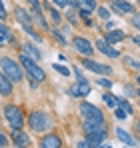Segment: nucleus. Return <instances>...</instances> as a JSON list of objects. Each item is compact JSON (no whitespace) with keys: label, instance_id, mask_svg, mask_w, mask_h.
I'll use <instances>...</instances> for the list:
<instances>
[{"label":"nucleus","instance_id":"1","mask_svg":"<svg viewBox=\"0 0 140 148\" xmlns=\"http://www.w3.org/2000/svg\"><path fill=\"white\" fill-rule=\"evenodd\" d=\"M20 64H22L24 68H26V72L30 74V78L34 80V82H44L46 80V74L44 70L28 56V54H20Z\"/></svg>","mask_w":140,"mask_h":148},{"label":"nucleus","instance_id":"2","mask_svg":"<svg viewBox=\"0 0 140 148\" xmlns=\"http://www.w3.org/2000/svg\"><path fill=\"white\" fill-rule=\"evenodd\" d=\"M0 70H2V74H4L8 80H12V82H20V80H22L20 64H16V62L10 60V58H2V60H0Z\"/></svg>","mask_w":140,"mask_h":148},{"label":"nucleus","instance_id":"3","mask_svg":"<svg viewBox=\"0 0 140 148\" xmlns=\"http://www.w3.org/2000/svg\"><path fill=\"white\" fill-rule=\"evenodd\" d=\"M28 124H30V128L34 130V132H44L50 128V118H48L44 112H30V116H28Z\"/></svg>","mask_w":140,"mask_h":148},{"label":"nucleus","instance_id":"4","mask_svg":"<svg viewBox=\"0 0 140 148\" xmlns=\"http://www.w3.org/2000/svg\"><path fill=\"white\" fill-rule=\"evenodd\" d=\"M6 120L10 122V126L14 128V130H20L22 128V124H24V116H22V110L18 108V106H6Z\"/></svg>","mask_w":140,"mask_h":148},{"label":"nucleus","instance_id":"5","mask_svg":"<svg viewBox=\"0 0 140 148\" xmlns=\"http://www.w3.org/2000/svg\"><path fill=\"white\" fill-rule=\"evenodd\" d=\"M80 112H82V116L86 118V120H92V122H104V114L92 106V104H88V102H82L80 104Z\"/></svg>","mask_w":140,"mask_h":148},{"label":"nucleus","instance_id":"6","mask_svg":"<svg viewBox=\"0 0 140 148\" xmlns=\"http://www.w3.org/2000/svg\"><path fill=\"white\" fill-rule=\"evenodd\" d=\"M72 46H74V48L78 50V52H80V54H84V56H86V58H88V56H90V54H92V52H94L92 44H90V42H88V40H86V38H80V36H78V38H74V40H72Z\"/></svg>","mask_w":140,"mask_h":148},{"label":"nucleus","instance_id":"7","mask_svg":"<svg viewBox=\"0 0 140 148\" xmlns=\"http://www.w3.org/2000/svg\"><path fill=\"white\" fill-rule=\"evenodd\" d=\"M82 66L88 68V70H92V72H96V74H110V66L100 64V62H94V60H90V58H86V60L82 62Z\"/></svg>","mask_w":140,"mask_h":148},{"label":"nucleus","instance_id":"8","mask_svg":"<svg viewBox=\"0 0 140 148\" xmlns=\"http://www.w3.org/2000/svg\"><path fill=\"white\" fill-rule=\"evenodd\" d=\"M88 92H90V84L86 80H78L76 84L70 86V94L72 96H86Z\"/></svg>","mask_w":140,"mask_h":148},{"label":"nucleus","instance_id":"9","mask_svg":"<svg viewBox=\"0 0 140 148\" xmlns=\"http://www.w3.org/2000/svg\"><path fill=\"white\" fill-rule=\"evenodd\" d=\"M96 48L100 50L102 54L110 56V58H118V56H120V52H118L116 48H112L110 42H106V40H98V42H96Z\"/></svg>","mask_w":140,"mask_h":148},{"label":"nucleus","instance_id":"10","mask_svg":"<svg viewBox=\"0 0 140 148\" xmlns=\"http://www.w3.org/2000/svg\"><path fill=\"white\" fill-rule=\"evenodd\" d=\"M84 132H86V134L106 132V130H104V122H92V120H86V122H84Z\"/></svg>","mask_w":140,"mask_h":148},{"label":"nucleus","instance_id":"11","mask_svg":"<svg viewBox=\"0 0 140 148\" xmlns=\"http://www.w3.org/2000/svg\"><path fill=\"white\" fill-rule=\"evenodd\" d=\"M60 138L56 136V134H48L42 138V142H40V148H60Z\"/></svg>","mask_w":140,"mask_h":148},{"label":"nucleus","instance_id":"12","mask_svg":"<svg viewBox=\"0 0 140 148\" xmlns=\"http://www.w3.org/2000/svg\"><path fill=\"white\" fill-rule=\"evenodd\" d=\"M106 138V132H98V134H86V144L90 148H96L102 144V140Z\"/></svg>","mask_w":140,"mask_h":148},{"label":"nucleus","instance_id":"13","mask_svg":"<svg viewBox=\"0 0 140 148\" xmlns=\"http://www.w3.org/2000/svg\"><path fill=\"white\" fill-rule=\"evenodd\" d=\"M0 94L2 96H10L12 94V80H8L2 72H0Z\"/></svg>","mask_w":140,"mask_h":148},{"label":"nucleus","instance_id":"14","mask_svg":"<svg viewBox=\"0 0 140 148\" xmlns=\"http://www.w3.org/2000/svg\"><path fill=\"white\" fill-rule=\"evenodd\" d=\"M12 140H14V144H16V146H20V148H24V146H28V144H30L28 136H26L24 132H20V130H14V132H12Z\"/></svg>","mask_w":140,"mask_h":148},{"label":"nucleus","instance_id":"15","mask_svg":"<svg viewBox=\"0 0 140 148\" xmlns=\"http://www.w3.org/2000/svg\"><path fill=\"white\" fill-rule=\"evenodd\" d=\"M116 136H118V140H120V142H124L126 146H134V144H136V140H134V138H132L124 128H116Z\"/></svg>","mask_w":140,"mask_h":148},{"label":"nucleus","instance_id":"16","mask_svg":"<svg viewBox=\"0 0 140 148\" xmlns=\"http://www.w3.org/2000/svg\"><path fill=\"white\" fill-rule=\"evenodd\" d=\"M112 8L118 10V12H134V8L124 0H112Z\"/></svg>","mask_w":140,"mask_h":148},{"label":"nucleus","instance_id":"17","mask_svg":"<svg viewBox=\"0 0 140 148\" xmlns=\"http://www.w3.org/2000/svg\"><path fill=\"white\" fill-rule=\"evenodd\" d=\"M16 18H18V22H20V24H24V28H30V18H28L26 10L16 8Z\"/></svg>","mask_w":140,"mask_h":148},{"label":"nucleus","instance_id":"18","mask_svg":"<svg viewBox=\"0 0 140 148\" xmlns=\"http://www.w3.org/2000/svg\"><path fill=\"white\" fill-rule=\"evenodd\" d=\"M8 40H12V32H10V28H6L4 24H0V44L8 42Z\"/></svg>","mask_w":140,"mask_h":148},{"label":"nucleus","instance_id":"19","mask_svg":"<svg viewBox=\"0 0 140 148\" xmlns=\"http://www.w3.org/2000/svg\"><path fill=\"white\" fill-rule=\"evenodd\" d=\"M22 48L26 50V52H28L30 56H32V60H40V52H38V50L34 48L32 44H28V42H26V44H22Z\"/></svg>","mask_w":140,"mask_h":148},{"label":"nucleus","instance_id":"20","mask_svg":"<svg viewBox=\"0 0 140 148\" xmlns=\"http://www.w3.org/2000/svg\"><path fill=\"white\" fill-rule=\"evenodd\" d=\"M120 40H124V32H120V30L110 32V34L106 36V42H120Z\"/></svg>","mask_w":140,"mask_h":148},{"label":"nucleus","instance_id":"21","mask_svg":"<svg viewBox=\"0 0 140 148\" xmlns=\"http://www.w3.org/2000/svg\"><path fill=\"white\" fill-rule=\"evenodd\" d=\"M116 104H118V108H122L126 114H130V112H132V106H130L126 100H120V98H118V100H116Z\"/></svg>","mask_w":140,"mask_h":148},{"label":"nucleus","instance_id":"22","mask_svg":"<svg viewBox=\"0 0 140 148\" xmlns=\"http://www.w3.org/2000/svg\"><path fill=\"white\" fill-rule=\"evenodd\" d=\"M52 66H54V70H56V72L64 74V76H68V74H70V70L66 68V66H62V64H52Z\"/></svg>","mask_w":140,"mask_h":148},{"label":"nucleus","instance_id":"23","mask_svg":"<svg viewBox=\"0 0 140 148\" xmlns=\"http://www.w3.org/2000/svg\"><path fill=\"white\" fill-rule=\"evenodd\" d=\"M104 102H106L108 106H116V98H114L112 94H104Z\"/></svg>","mask_w":140,"mask_h":148},{"label":"nucleus","instance_id":"24","mask_svg":"<svg viewBox=\"0 0 140 148\" xmlns=\"http://www.w3.org/2000/svg\"><path fill=\"white\" fill-rule=\"evenodd\" d=\"M98 16H100V18H104V20H108V18H110V12H108L106 8H102V6H100V8H98Z\"/></svg>","mask_w":140,"mask_h":148},{"label":"nucleus","instance_id":"25","mask_svg":"<svg viewBox=\"0 0 140 148\" xmlns=\"http://www.w3.org/2000/svg\"><path fill=\"white\" fill-rule=\"evenodd\" d=\"M82 6H84L86 12H90V10L94 8V0H82Z\"/></svg>","mask_w":140,"mask_h":148},{"label":"nucleus","instance_id":"26","mask_svg":"<svg viewBox=\"0 0 140 148\" xmlns=\"http://www.w3.org/2000/svg\"><path fill=\"white\" fill-rule=\"evenodd\" d=\"M8 146V136L4 132H0V148H6Z\"/></svg>","mask_w":140,"mask_h":148},{"label":"nucleus","instance_id":"27","mask_svg":"<svg viewBox=\"0 0 140 148\" xmlns=\"http://www.w3.org/2000/svg\"><path fill=\"white\" fill-rule=\"evenodd\" d=\"M100 86H106V88H110L112 86V80H108V78H100V80H96Z\"/></svg>","mask_w":140,"mask_h":148},{"label":"nucleus","instance_id":"28","mask_svg":"<svg viewBox=\"0 0 140 148\" xmlns=\"http://www.w3.org/2000/svg\"><path fill=\"white\" fill-rule=\"evenodd\" d=\"M114 116H116L118 120H122V118H126V112H124L122 108H116V112H114Z\"/></svg>","mask_w":140,"mask_h":148},{"label":"nucleus","instance_id":"29","mask_svg":"<svg viewBox=\"0 0 140 148\" xmlns=\"http://www.w3.org/2000/svg\"><path fill=\"white\" fill-rule=\"evenodd\" d=\"M50 14H52V20H54V22H60V18H62V16H60L54 8H50Z\"/></svg>","mask_w":140,"mask_h":148},{"label":"nucleus","instance_id":"30","mask_svg":"<svg viewBox=\"0 0 140 148\" xmlns=\"http://www.w3.org/2000/svg\"><path fill=\"white\" fill-rule=\"evenodd\" d=\"M0 20H6V8H4L2 0H0Z\"/></svg>","mask_w":140,"mask_h":148},{"label":"nucleus","instance_id":"31","mask_svg":"<svg viewBox=\"0 0 140 148\" xmlns=\"http://www.w3.org/2000/svg\"><path fill=\"white\" fill-rule=\"evenodd\" d=\"M132 24L140 30V14H134V16H132Z\"/></svg>","mask_w":140,"mask_h":148},{"label":"nucleus","instance_id":"32","mask_svg":"<svg viewBox=\"0 0 140 148\" xmlns=\"http://www.w3.org/2000/svg\"><path fill=\"white\" fill-rule=\"evenodd\" d=\"M52 34H54V36H56V38H58V40H60V42H66V40H64V36H62V34H60V32H58V30H56V32H52Z\"/></svg>","mask_w":140,"mask_h":148},{"label":"nucleus","instance_id":"33","mask_svg":"<svg viewBox=\"0 0 140 148\" xmlns=\"http://www.w3.org/2000/svg\"><path fill=\"white\" fill-rule=\"evenodd\" d=\"M54 4H58V6H68V0H54Z\"/></svg>","mask_w":140,"mask_h":148},{"label":"nucleus","instance_id":"34","mask_svg":"<svg viewBox=\"0 0 140 148\" xmlns=\"http://www.w3.org/2000/svg\"><path fill=\"white\" fill-rule=\"evenodd\" d=\"M78 148H90V146H88L86 142H78Z\"/></svg>","mask_w":140,"mask_h":148},{"label":"nucleus","instance_id":"35","mask_svg":"<svg viewBox=\"0 0 140 148\" xmlns=\"http://www.w3.org/2000/svg\"><path fill=\"white\" fill-rule=\"evenodd\" d=\"M134 44H138V46H140V36H134Z\"/></svg>","mask_w":140,"mask_h":148},{"label":"nucleus","instance_id":"36","mask_svg":"<svg viewBox=\"0 0 140 148\" xmlns=\"http://www.w3.org/2000/svg\"><path fill=\"white\" fill-rule=\"evenodd\" d=\"M28 2H30L32 6H38V0H28Z\"/></svg>","mask_w":140,"mask_h":148},{"label":"nucleus","instance_id":"37","mask_svg":"<svg viewBox=\"0 0 140 148\" xmlns=\"http://www.w3.org/2000/svg\"><path fill=\"white\" fill-rule=\"evenodd\" d=\"M136 128H138V132H140V120H138V122H136Z\"/></svg>","mask_w":140,"mask_h":148},{"label":"nucleus","instance_id":"38","mask_svg":"<svg viewBox=\"0 0 140 148\" xmlns=\"http://www.w3.org/2000/svg\"><path fill=\"white\" fill-rule=\"evenodd\" d=\"M100 148H110V146H106V144H104V146H102V144H100Z\"/></svg>","mask_w":140,"mask_h":148},{"label":"nucleus","instance_id":"39","mask_svg":"<svg viewBox=\"0 0 140 148\" xmlns=\"http://www.w3.org/2000/svg\"><path fill=\"white\" fill-rule=\"evenodd\" d=\"M136 82H138V84H140V76H138V78H136Z\"/></svg>","mask_w":140,"mask_h":148},{"label":"nucleus","instance_id":"40","mask_svg":"<svg viewBox=\"0 0 140 148\" xmlns=\"http://www.w3.org/2000/svg\"><path fill=\"white\" fill-rule=\"evenodd\" d=\"M138 94H140V92H138Z\"/></svg>","mask_w":140,"mask_h":148},{"label":"nucleus","instance_id":"41","mask_svg":"<svg viewBox=\"0 0 140 148\" xmlns=\"http://www.w3.org/2000/svg\"><path fill=\"white\" fill-rule=\"evenodd\" d=\"M138 2H140V0H138Z\"/></svg>","mask_w":140,"mask_h":148}]
</instances>
